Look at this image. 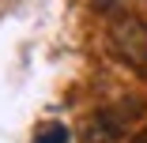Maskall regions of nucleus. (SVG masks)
Returning a JSON list of instances; mask_svg holds the SVG:
<instances>
[{
	"mask_svg": "<svg viewBox=\"0 0 147 143\" xmlns=\"http://www.w3.org/2000/svg\"><path fill=\"white\" fill-rule=\"evenodd\" d=\"M94 4H98L102 11H113V8H121V4H125V0H94Z\"/></svg>",
	"mask_w": 147,
	"mask_h": 143,
	"instance_id": "obj_4",
	"label": "nucleus"
},
{
	"mask_svg": "<svg viewBox=\"0 0 147 143\" xmlns=\"http://www.w3.org/2000/svg\"><path fill=\"white\" fill-rule=\"evenodd\" d=\"M34 143H68V128L57 124V121H49V124H42L34 132Z\"/></svg>",
	"mask_w": 147,
	"mask_h": 143,
	"instance_id": "obj_3",
	"label": "nucleus"
},
{
	"mask_svg": "<svg viewBox=\"0 0 147 143\" xmlns=\"http://www.w3.org/2000/svg\"><path fill=\"white\" fill-rule=\"evenodd\" d=\"M136 143H147V139H136Z\"/></svg>",
	"mask_w": 147,
	"mask_h": 143,
	"instance_id": "obj_5",
	"label": "nucleus"
},
{
	"mask_svg": "<svg viewBox=\"0 0 147 143\" xmlns=\"http://www.w3.org/2000/svg\"><path fill=\"white\" fill-rule=\"evenodd\" d=\"M109 42L121 60H128L136 72L147 75V23L132 11H121L109 19Z\"/></svg>",
	"mask_w": 147,
	"mask_h": 143,
	"instance_id": "obj_1",
	"label": "nucleus"
},
{
	"mask_svg": "<svg viewBox=\"0 0 147 143\" xmlns=\"http://www.w3.org/2000/svg\"><path fill=\"white\" fill-rule=\"evenodd\" d=\"M121 128H125V117H121V113L102 109V113L91 117V124H87V143H106L113 136H121Z\"/></svg>",
	"mask_w": 147,
	"mask_h": 143,
	"instance_id": "obj_2",
	"label": "nucleus"
}]
</instances>
